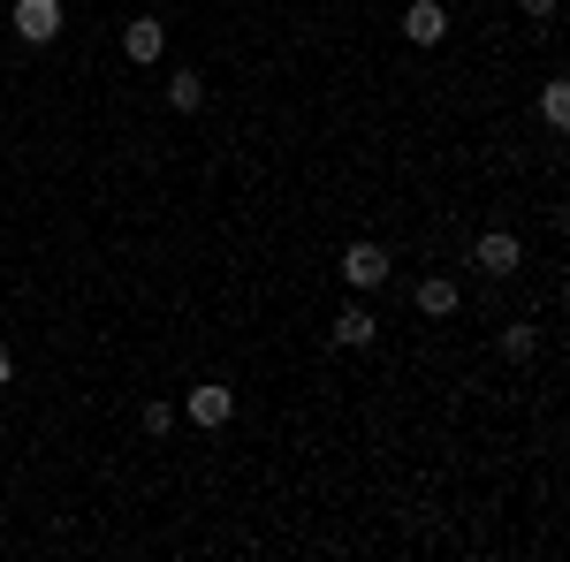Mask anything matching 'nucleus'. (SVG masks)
Segmentation results:
<instances>
[{
  "mask_svg": "<svg viewBox=\"0 0 570 562\" xmlns=\"http://www.w3.org/2000/svg\"><path fill=\"white\" fill-rule=\"evenodd\" d=\"M518 8H525L532 23H548V16H556V0H518Z\"/></svg>",
  "mask_w": 570,
  "mask_h": 562,
  "instance_id": "ddd939ff",
  "label": "nucleus"
},
{
  "mask_svg": "<svg viewBox=\"0 0 570 562\" xmlns=\"http://www.w3.org/2000/svg\"><path fill=\"white\" fill-rule=\"evenodd\" d=\"M343 282L351 289H381L389 282V252L381 244H343Z\"/></svg>",
  "mask_w": 570,
  "mask_h": 562,
  "instance_id": "39448f33",
  "label": "nucleus"
},
{
  "mask_svg": "<svg viewBox=\"0 0 570 562\" xmlns=\"http://www.w3.org/2000/svg\"><path fill=\"white\" fill-rule=\"evenodd\" d=\"M419 312H426V319H449V312H456V282H449V274L419 282Z\"/></svg>",
  "mask_w": 570,
  "mask_h": 562,
  "instance_id": "1a4fd4ad",
  "label": "nucleus"
},
{
  "mask_svg": "<svg viewBox=\"0 0 570 562\" xmlns=\"http://www.w3.org/2000/svg\"><path fill=\"white\" fill-rule=\"evenodd\" d=\"M8 23H16V39H23V46H53V39H61V0H16Z\"/></svg>",
  "mask_w": 570,
  "mask_h": 562,
  "instance_id": "f03ea898",
  "label": "nucleus"
},
{
  "mask_svg": "<svg viewBox=\"0 0 570 562\" xmlns=\"http://www.w3.org/2000/svg\"><path fill=\"white\" fill-rule=\"evenodd\" d=\"M8 381H16V349L0 343V388H8Z\"/></svg>",
  "mask_w": 570,
  "mask_h": 562,
  "instance_id": "4468645a",
  "label": "nucleus"
},
{
  "mask_svg": "<svg viewBox=\"0 0 570 562\" xmlns=\"http://www.w3.org/2000/svg\"><path fill=\"white\" fill-rule=\"evenodd\" d=\"M373 335H381V319H373L365 304H343V312H335V349H365Z\"/></svg>",
  "mask_w": 570,
  "mask_h": 562,
  "instance_id": "0eeeda50",
  "label": "nucleus"
},
{
  "mask_svg": "<svg viewBox=\"0 0 570 562\" xmlns=\"http://www.w3.org/2000/svg\"><path fill=\"white\" fill-rule=\"evenodd\" d=\"M403 39L411 46H441L449 39V8H441V0H411V8H403Z\"/></svg>",
  "mask_w": 570,
  "mask_h": 562,
  "instance_id": "423d86ee",
  "label": "nucleus"
},
{
  "mask_svg": "<svg viewBox=\"0 0 570 562\" xmlns=\"http://www.w3.org/2000/svg\"><path fill=\"white\" fill-rule=\"evenodd\" d=\"M168 107H176V115H198V107H206V77H198V69H176V77H168Z\"/></svg>",
  "mask_w": 570,
  "mask_h": 562,
  "instance_id": "6e6552de",
  "label": "nucleus"
},
{
  "mask_svg": "<svg viewBox=\"0 0 570 562\" xmlns=\"http://www.w3.org/2000/svg\"><path fill=\"white\" fill-rule=\"evenodd\" d=\"M190 426H206V433H220L228 418H236V388H220V381H206V388H190Z\"/></svg>",
  "mask_w": 570,
  "mask_h": 562,
  "instance_id": "20e7f679",
  "label": "nucleus"
},
{
  "mask_svg": "<svg viewBox=\"0 0 570 562\" xmlns=\"http://www.w3.org/2000/svg\"><path fill=\"white\" fill-rule=\"evenodd\" d=\"M122 53H130L137 69H160V53H168V23H160V16H130V23H122Z\"/></svg>",
  "mask_w": 570,
  "mask_h": 562,
  "instance_id": "7ed1b4c3",
  "label": "nucleus"
},
{
  "mask_svg": "<svg viewBox=\"0 0 570 562\" xmlns=\"http://www.w3.org/2000/svg\"><path fill=\"white\" fill-rule=\"evenodd\" d=\"M145 433L168 441V433H176V403H145Z\"/></svg>",
  "mask_w": 570,
  "mask_h": 562,
  "instance_id": "f8f14e48",
  "label": "nucleus"
},
{
  "mask_svg": "<svg viewBox=\"0 0 570 562\" xmlns=\"http://www.w3.org/2000/svg\"><path fill=\"white\" fill-rule=\"evenodd\" d=\"M532 349H540V327H532V319H510V327H502V357H510V365H525Z\"/></svg>",
  "mask_w": 570,
  "mask_h": 562,
  "instance_id": "9d476101",
  "label": "nucleus"
},
{
  "mask_svg": "<svg viewBox=\"0 0 570 562\" xmlns=\"http://www.w3.org/2000/svg\"><path fill=\"white\" fill-rule=\"evenodd\" d=\"M472 266H480L487 282H510V274H518V266H525V244H518V236H510V228H487L480 244H472Z\"/></svg>",
  "mask_w": 570,
  "mask_h": 562,
  "instance_id": "f257e3e1",
  "label": "nucleus"
},
{
  "mask_svg": "<svg viewBox=\"0 0 570 562\" xmlns=\"http://www.w3.org/2000/svg\"><path fill=\"white\" fill-rule=\"evenodd\" d=\"M540 115H548V130H563V122H570V85H563V77H548V91H540Z\"/></svg>",
  "mask_w": 570,
  "mask_h": 562,
  "instance_id": "9b49d317",
  "label": "nucleus"
}]
</instances>
